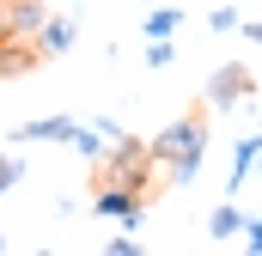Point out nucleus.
Wrapping results in <instances>:
<instances>
[{
	"mask_svg": "<svg viewBox=\"0 0 262 256\" xmlns=\"http://www.w3.org/2000/svg\"><path fill=\"white\" fill-rule=\"evenodd\" d=\"M207 110H189V116H177V122L165 128V134H152L146 140V153H152V165H159V177L171 183V189H189L201 171V159H207Z\"/></svg>",
	"mask_w": 262,
	"mask_h": 256,
	"instance_id": "1",
	"label": "nucleus"
},
{
	"mask_svg": "<svg viewBox=\"0 0 262 256\" xmlns=\"http://www.w3.org/2000/svg\"><path fill=\"white\" fill-rule=\"evenodd\" d=\"M98 183H122V189L152 195V183H159V165H152L146 140H134V134H116V140L104 146V159H98Z\"/></svg>",
	"mask_w": 262,
	"mask_h": 256,
	"instance_id": "2",
	"label": "nucleus"
},
{
	"mask_svg": "<svg viewBox=\"0 0 262 256\" xmlns=\"http://www.w3.org/2000/svg\"><path fill=\"white\" fill-rule=\"evenodd\" d=\"M256 98V73L244 61H226V67H213L207 73V86H201V110H238V104H250Z\"/></svg>",
	"mask_w": 262,
	"mask_h": 256,
	"instance_id": "3",
	"label": "nucleus"
},
{
	"mask_svg": "<svg viewBox=\"0 0 262 256\" xmlns=\"http://www.w3.org/2000/svg\"><path fill=\"white\" fill-rule=\"evenodd\" d=\"M92 207H98L104 220H116L122 232H140V220H146V195H140V189H122V183H98Z\"/></svg>",
	"mask_w": 262,
	"mask_h": 256,
	"instance_id": "4",
	"label": "nucleus"
},
{
	"mask_svg": "<svg viewBox=\"0 0 262 256\" xmlns=\"http://www.w3.org/2000/svg\"><path fill=\"white\" fill-rule=\"evenodd\" d=\"M37 61H43V55H37L31 37H18V31L0 37V79H12V73H25V67H37Z\"/></svg>",
	"mask_w": 262,
	"mask_h": 256,
	"instance_id": "5",
	"label": "nucleus"
},
{
	"mask_svg": "<svg viewBox=\"0 0 262 256\" xmlns=\"http://www.w3.org/2000/svg\"><path fill=\"white\" fill-rule=\"evenodd\" d=\"M31 43H37V55H67V49L79 43V25H73V18H43V31H37Z\"/></svg>",
	"mask_w": 262,
	"mask_h": 256,
	"instance_id": "6",
	"label": "nucleus"
},
{
	"mask_svg": "<svg viewBox=\"0 0 262 256\" xmlns=\"http://www.w3.org/2000/svg\"><path fill=\"white\" fill-rule=\"evenodd\" d=\"M73 116H37V122H18V134H12V140H18V146H31V140H73Z\"/></svg>",
	"mask_w": 262,
	"mask_h": 256,
	"instance_id": "7",
	"label": "nucleus"
},
{
	"mask_svg": "<svg viewBox=\"0 0 262 256\" xmlns=\"http://www.w3.org/2000/svg\"><path fill=\"white\" fill-rule=\"evenodd\" d=\"M43 18H49V6H43V0H6V31L37 37V31H43Z\"/></svg>",
	"mask_w": 262,
	"mask_h": 256,
	"instance_id": "8",
	"label": "nucleus"
},
{
	"mask_svg": "<svg viewBox=\"0 0 262 256\" xmlns=\"http://www.w3.org/2000/svg\"><path fill=\"white\" fill-rule=\"evenodd\" d=\"M238 232H244V214H238L232 201H220V207L207 214V238H213V244H226V238H238Z\"/></svg>",
	"mask_w": 262,
	"mask_h": 256,
	"instance_id": "9",
	"label": "nucleus"
},
{
	"mask_svg": "<svg viewBox=\"0 0 262 256\" xmlns=\"http://www.w3.org/2000/svg\"><path fill=\"white\" fill-rule=\"evenodd\" d=\"M262 159V134H244L238 146H232V189L238 183H250V165Z\"/></svg>",
	"mask_w": 262,
	"mask_h": 256,
	"instance_id": "10",
	"label": "nucleus"
},
{
	"mask_svg": "<svg viewBox=\"0 0 262 256\" xmlns=\"http://www.w3.org/2000/svg\"><path fill=\"white\" fill-rule=\"evenodd\" d=\"M177 25H183V12H177V6H152V12H146V37H171Z\"/></svg>",
	"mask_w": 262,
	"mask_h": 256,
	"instance_id": "11",
	"label": "nucleus"
},
{
	"mask_svg": "<svg viewBox=\"0 0 262 256\" xmlns=\"http://www.w3.org/2000/svg\"><path fill=\"white\" fill-rule=\"evenodd\" d=\"M67 146H73V153H85V159H92V165H98V159H104V146H110V140H104V134H98V128H73V140H67Z\"/></svg>",
	"mask_w": 262,
	"mask_h": 256,
	"instance_id": "12",
	"label": "nucleus"
},
{
	"mask_svg": "<svg viewBox=\"0 0 262 256\" xmlns=\"http://www.w3.org/2000/svg\"><path fill=\"white\" fill-rule=\"evenodd\" d=\"M171 61H177L171 37H152V43H146V67H171Z\"/></svg>",
	"mask_w": 262,
	"mask_h": 256,
	"instance_id": "13",
	"label": "nucleus"
},
{
	"mask_svg": "<svg viewBox=\"0 0 262 256\" xmlns=\"http://www.w3.org/2000/svg\"><path fill=\"white\" fill-rule=\"evenodd\" d=\"M207 25H213V37H220V31H238V12H232V6H213Z\"/></svg>",
	"mask_w": 262,
	"mask_h": 256,
	"instance_id": "14",
	"label": "nucleus"
},
{
	"mask_svg": "<svg viewBox=\"0 0 262 256\" xmlns=\"http://www.w3.org/2000/svg\"><path fill=\"white\" fill-rule=\"evenodd\" d=\"M238 238H244V250L262 256V220H244V232H238Z\"/></svg>",
	"mask_w": 262,
	"mask_h": 256,
	"instance_id": "15",
	"label": "nucleus"
},
{
	"mask_svg": "<svg viewBox=\"0 0 262 256\" xmlns=\"http://www.w3.org/2000/svg\"><path fill=\"white\" fill-rule=\"evenodd\" d=\"M104 250H110V256H140V238H110Z\"/></svg>",
	"mask_w": 262,
	"mask_h": 256,
	"instance_id": "16",
	"label": "nucleus"
},
{
	"mask_svg": "<svg viewBox=\"0 0 262 256\" xmlns=\"http://www.w3.org/2000/svg\"><path fill=\"white\" fill-rule=\"evenodd\" d=\"M238 31H244V37H250V43H262V18H256V25H238Z\"/></svg>",
	"mask_w": 262,
	"mask_h": 256,
	"instance_id": "17",
	"label": "nucleus"
},
{
	"mask_svg": "<svg viewBox=\"0 0 262 256\" xmlns=\"http://www.w3.org/2000/svg\"><path fill=\"white\" fill-rule=\"evenodd\" d=\"M0 37H6V6H0Z\"/></svg>",
	"mask_w": 262,
	"mask_h": 256,
	"instance_id": "18",
	"label": "nucleus"
},
{
	"mask_svg": "<svg viewBox=\"0 0 262 256\" xmlns=\"http://www.w3.org/2000/svg\"><path fill=\"white\" fill-rule=\"evenodd\" d=\"M250 171H256V183H262V159H256V165H250Z\"/></svg>",
	"mask_w": 262,
	"mask_h": 256,
	"instance_id": "19",
	"label": "nucleus"
},
{
	"mask_svg": "<svg viewBox=\"0 0 262 256\" xmlns=\"http://www.w3.org/2000/svg\"><path fill=\"white\" fill-rule=\"evenodd\" d=\"M0 250H6V238H0Z\"/></svg>",
	"mask_w": 262,
	"mask_h": 256,
	"instance_id": "20",
	"label": "nucleus"
},
{
	"mask_svg": "<svg viewBox=\"0 0 262 256\" xmlns=\"http://www.w3.org/2000/svg\"><path fill=\"white\" fill-rule=\"evenodd\" d=\"M0 6H6V0H0Z\"/></svg>",
	"mask_w": 262,
	"mask_h": 256,
	"instance_id": "21",
	"label": "nucleus"
}]
</instances>
